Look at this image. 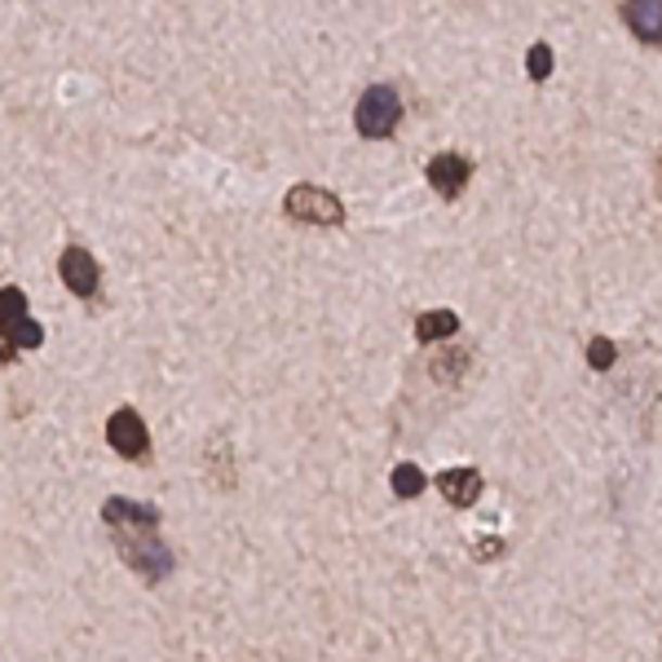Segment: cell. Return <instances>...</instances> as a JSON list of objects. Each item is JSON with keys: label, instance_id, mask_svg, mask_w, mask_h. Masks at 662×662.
<instances>
[{"label": "cell", "instance_id": "10", "mask_svg": "<svg viewBox=\"0 0 662 662\" xmlns=\"http://www.w3.org/2000/svg\"><path fill=\"white\" fill-rule=\"evenodd\" d=\"M455 331H459V318L450 314V309H433V314H420L416 318V336L420 341H450L455 336Z\"/></svg>", "mask_w": 662, "mask_h": 662}, {"label": "cell", "instance_id": "1", "mask_svg": "<svg viewBox=\"0 0 662 662\" xmlns=\"http://www.w3.org/2000/svg\"><path fill=\"white\" fill-rule=\"evenodd\" d=\"M102 521L111 530V539H115L124 565L138 578H147L155 587V583H164L173 574V552L160 539V508L155 504H138V499L111 495L102 504Z\"/></svg>", "mask_w": 662, "mask_h": 662}, {"label": "cell", "instance_id": "13", "mask_svg": "<svg viewBox=\"0 0 662 662\" xmlns=\"http://www.w3.org/2000/svg\"><path fill=\"white\" fill-rule=\"evenodd\" d=\"M614 358H619L614 341H606V336H591V345H587V362H591L596 371H610V367H614Z\"/></svg>", "mask_w": 662, "mask_h": 662}, {"label": "cell", "instance_id": "12", "mask_svg": "<svg viewBox=\"0 0 662 662\" xmlns=\"http://www.w3.org/2000/svg\"><path fill=\"white\" fill-rule=\"evenodd\" d=\"M525 72H530V80H548L552 76V49L539 40V44H530V53H525Z\"/></svg>", "mask_w": 662, "mask_h": 662}, {"label": "cell", "instance_id": "2", "mask_svg": "<svg viewBox=\"0 0 662 662\" xmlns=\"http://www.w3.org/2000/svg\"><path fill=\"white\" fill-rule=\"evenodd\" d=\"M44 327L27 314V292L23 288H0V362H14L18 349H40Z\"/></svg>", "mask_w": 662, "mask_h": 662}, {"label": "cell", "instance_id": "5", "mask_svg": "<svg viewBox=\"0 0 662 662\" xmlns=\"http://www.w3.org/2000/svg\"><path fill=\"white\" fill-rule=\"evenodd\" d=\"M106 442H111V450H115L119 459H147V455H151V433H147L142 416L132 411V407L111 411V420H106Z\"/></svg>", "mask_w": 662, "mask_h": 662}, {"label": "cell", "instance_id": "3", "mask_svg": "<svg viewBox=\"0 0 662 662\" xmlns=\"http://www.w3.org/2000/svg\"><path fill=\"white\" fill-rule=\"evenodd\" d=\"M397 119H403V98H397V89H389V85H371V89L358 98L354 124H358L362 138H371V142L389 138V132L397 128Z\"/></svg>", "mask_w": 662, "mask_h": 662}, {"label": "cell", "instance_id": "9", "mask_svg": "<svg viewBox=\"0 0 662 662\" xmlns=\"http://www.w3.org/2000/svg\"><path fill=\"white\" fill-rule=\"evenodd\" d=\"M437 491L446 495V504L469 508V504H478V495H482V473H478V469H446V473L437 478Z\"/></svg>", "mask_w": 662, "mask_h": 662}, {"label": "cell", "instance_id": "4", "mask_svg": "<svg viewBox=\"0 0 662 662\" xmlns=\"http://www.w3.org/2000/svg\"><path fill=\"white\" fill-rule=\"evenodd\" d=\"M283 213L305 226H345V204L322 186H292L283 199Z\"/></svg>", "mask_w": 662, "mask_h": 662}, {"label": "cell", "instance_id": "7", "mask_svg": "<svg viewBox=\"0 0 662 662\" xmlns=\"http://www.w3.org/2000/svg\"><path fill=\"white\" fill-rule=\"evenodd\" d=\"M473 177V164L463 155H433L429 160V186L442 194V199H459L463 186Z\"/></svg>", "mask_w": 662, "mask_h": 662}, {"label": "cell", "instance_id": "11", "mask_svg": "<svg viewBox=\"0 0 662 662\" xmlns=\"http://www.w3.org/2000/svg\"><path fill=\"white\" fill-rule=\"evenodd\" d=\"M424 486L429 482H424V473L416 469V463H397V469H393V495L397 499H416Z\"/></svg>", "mask_w": 662, "mask_h": 662}, {"label": "cell", "instance_id": "6", "mask_svg": "<svg viewBox=\"0 0 662 662\" xmlns=\"http://www.w3.org/2000/svg\"><path fill=\"white\" fill-rule=\"evenodd\" d=\"M58 275H62V283H66V292L80 296V301L98 296V288H102L98 256H93L89 247H62V256H58Z\"/></svg>", "mask_w": 662, "mask_h": 662}, {"label": "cell", "instance_id": "8", "mask_svg": "<svg viewBox=\"0 0 662 662\" xmlns=\"http://www.w3.org/2000/svg\"><path fill=\"white\" fill-rule=\"evenodd\" d=\"M623 18L640 44H662V0H627Z\"/></svg>", "mask_w": 662, "mask_h": 662}]
</instances>
